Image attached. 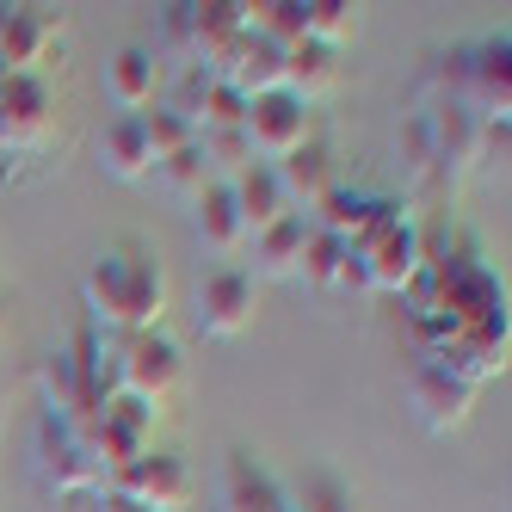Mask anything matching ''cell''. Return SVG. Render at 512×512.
<instances>
[{
	"label": "cell",
	"mask_w": 512,
	"mask_h": 512,
	"mask_svg": "<svg viewBox=\"0 0 512 512\" xmlns=\"http://www.w3.org/2000/svg\"><path fill=\"white\" fill-rule=\"evenodd\" d=\"M105 93H112L118 112H149V105H161L167 93V68H161V50H118L112 62H105Z\"/></svg>",
	"instance_id": "11"
},
{
	"label": "cell",
	"mask_w": 512,
	"mask_h": 512,
	"mask_svg": "<svg viewBox=\"0 0 512 512\" xmlns=\"http://www.w3.org/2000/svg\"><path fill=\"white\" fill-rule=\"evenodd\" d=\"M81 290H87L93 327H112V334H149L167 315V272L149 247H118L93 260Z\"/></svg>",
	"instance_id": "1"
},
{
	"label": "cell",
	"mask_w": 512,
	"mask_h": 512,
	"mask_svg": "<svg viewBox=\"0 0 512 512\" xmlns=\"http://www.w3.org/2000/svg\"><path fill=\"white\" fill-rule=\"evenodd\" d=\"M223 512H284V488L247 451H235L223 463Z\"/></svg>",
	"instance_id": "18"
},
{
	"label": "cell",
	"mask_w": 512,
	"mask_h": 512,
	"mask_svg": "<svg viewBox=\"0 0 512 512\" xmlns=\"http://www.w3.org/2000/svg\"><path fill=\"white\" fill-rule=\"evenodd\" d=\"M142 136H149L155 161H167V155H179V149H192V142H198V130L179 112H167V105H149V112H142Z\"/></svg>",
	"instance_id": "25"
},
{
	"label": "cell",
	"mask_w": 512,
	"mask_h": 512,
	"mask_svg": "<svg viewBox=\"0 0 512 512\" xmlns=\"http://www.w3.org/2000/svg\"><path fill=\"white\" fill-rule=\"evenodd\" d=\"M44 488H50V494H99V488H105L99 463H93L62 426H44Z\"/></svg>",
	"instance_id": "16"
},
{
	"label": "cell",
	"mask_w": 512,
	"mask_h": 512,
	"mask_svg": "<svg viewBox=\"0 0 512 512\" xmlns=\"http://www.w3.org/2000/svg\"><path fill=\"white\" fill-rule=\"evenodd\" d=\"M358 7L346 0H309V44H327V50H346V38H358Z\"/></svg>",
	"instance_id": "22"
},
{
	"label": "cell",
	"mask_w": 512,
	"mask_h": 512,
	"mask_svg": "<svg viewBox=\"0 0 512 512\" xmlns=\"http://www.w3.org/2000/svg\"><path fill=\"white\" fill-rule=\"evenodd\" d=\"M68 31L62 7H0V75H44L50 44Z\"/></svg>",
	"instance_id": "4"
},
{
	"label": "cell",
	"mask_w": 512,
	"mask_h": 512,
	"mask_svg": "<svg viewBox=\"0 0 512 512\" xmlns=\"http://www.w3.org/2000/svg\"><path fill=\"white\" fill-rule=\"evenodd\" d=\"M463 105L482 124H506L512 105V62H506V38H488L469 50V75H463Z\"/></svg>",
	"instance_id": "9"
},
{
	"label": "cell",
	"mask_w": 512,
	"mask_h": 512,
	"mask_svg": "<svg viewBox=\"0 0 512 512\" xmlns=\"http://www.w3.org/2000/svg\"><path fill=\"white\" fill-rule=\"evenodd\" d=\"M93 512H149V506L130 500L124 488H99V494H93Z\"/></svg>",
	"instance_id": "27"
},
{
	"label": "cell",
	"mask_w": 512,
	"mask_h": 512,
	"mask_svg": "<svg viewBox=\"0 0 512 512\" xmlns=\"http://www.w3.org/2000/svg\"><path fill=\"white\" fill-rule=\"evenodd\" d=\"M105 488H124L130 500H142L149 512H186L198 482H192V469L179 451H149V457H136L124 475H112Z\"/></svg>",
	"instance_id": "6"
},
{
	"label": "cell",
	"mask_w": 512,
	"mask_h": 512,
	"mask_svg": "<svg viewBox=\"0 0 512 512\" xmlns=\"http://www.w3.org/2000/svg\"><path fill=\"white\" fill-rule=\"evenodd\" d=\"M260 309V290H253L247 266H223L198 284V334L204 340H241Z\"/></svg>",
	"instance_id": "5"
},
{
	"label": "cell",
	"mask_w": 512,
	"mask_h": 512,
	"mask_svg": "<svg viewBox=\"0 0 512 512\" xmlns=\"http://www.w3.org/2000/svg\"><path fill=\"white\" fill-rule=\"evenodd\" d=\"M346 241L340 235H321V229H309V241H303V260H297V278L309 284V290H340V278H346Z\"/></svg>",
	"instance_id": "20"
},
{
	"label": "cell",
	"mask_w": 512,
	"mask_h": 512,
	"mask_svg": "<svg viewBox=\"0 0 512 512\" xmlns=\"http://www.w3.org/2000/svg\"><path fill=\"white\" fill-rule=\"evenodd\" d=\"M155 173H161V186H167L173 198H186V204H198L210 186H223V179L210 173V161H204L198 142H192V149H179V155H167V161H155Z\"/></svg>",
	"instance_id": "21"
},
{
	"label": "cell",
	"mask_w": 512,
	"mask_h": 512,
	"mask_svg": "<svg viewBox=\"0 0 512 512\" xmlns=\"http://www.w3.org/2000/svg\"><path fill=\"white\" fill-rule=\"evenodd\" d=\"M198 149H204L210 173L223 179V186H229L235 173H247V167H253V149H247V136H241V130H198Z\"/></svg>",
	"instance_id": "24"
},
{
	"label": "cell",
	"mask_w": 512,
	"mask_h": 512,
	"mask_svg": "<svg viewBox=\"0 0 512 512\" xmlns=\"http://www.w3.org/2000/svg\"><path fill=\"white\" fill-rule=\"evenodd\" d=\"M179 377H186V352H179L161 327L124 334V346H118V395H136V401H149V408H161V395H173Z\"/></svg>",
	"instance_id": "3"
},
{
	"label": "cell",
	"mask_w": 512,
	"mask_h": 512,
	"mask_svg": "<svg viewBox=\"0 0 512 512\" xmlns=\"http://www.w3.org/2000/svg\"><path fill=\"white\" fill-rule=\"evenodd\" d=\"M432 364L451 371L457 383H482V377H500L506 371V321H475V327H451L445 340L432 346Z\"/></svg>",
	"instance_id": "7"
},
{
	"label": "cell",
	"mask_w": 512,
	"mask_h": 512,
	"mask_svg": "<svg viewBox=\"0 0 512 512\" xmlns=\"http://www.w3.org/2000/svg\"><path fill=\"white\" fill-rule=\"evenodd\" d=\"M229 198H235V210H241V229H247V241L260 235V229H272L278 216H290V198H284L278 173H272L266 161H253L247 173H235V179H229Z\"/></svg>",
	"instance_id": "15"
},
{
	"label": "cell",
	"mask_w": 512,
	"mask_h": 512,
	"mask_svg": "<svg viewBox=\"0 0 512 512\" xmlns=\"http://www.w3.org/2000/svg\"><path fill=\"white\" fill-rule=\"evenodd\" d=\"M408 401H414V420L426 426V432H457L463 420H469V408H475V389L469 383H457L451 371H438V364L426 358L420 371H414V389H408Z\"/></svg>",
	"instance_id": "10"
},
{
	"label": "cell",
	"mask_w": 512,
	"mask_h": 512,
	"mask_svg": "<svg viewBox=\"0 0 512 512\" xmlns=\"http://www.w3.org/2000/svg\"><path fill=\"white\" fill-rule=\"evenodd\" d=\"M192 223H198V241L210 253H223V260H235V253L247 247V229H241V210L229 198V186H210L198 204H192Z\"/></svg>",
	"instance_id": "19"
},
{
	"label": "cell",
	"mask_w": 512,
	"mask_h": 512,
	"mask_svg": "<svg viewBox=\"0 0 512 512\" xmlns=\"http://www.w3.org/2000/svg\"><path fill=\"white\" fill-rule=\"evenodd\" d=\"M340 75H346V62H340V50H327V44H297V50H284V93H297L303 105L327 99V93L340 87Z\"/></svg>",
	"instance_id": "17"
},
{
	"label": "cell",
	"mask_w": 512,
	"mask_h": 512,
	"mask_svg": "<svg viewBox=\"0 0 512 512\" xmlns=\"http://www.w3.org/2000/svg\"><path fill=\"white\" fill-rule=\"evenodd\" d=\"M99 167L112 173V179H124V186H136V179L155 173V149H149V136H142V112H118L112 124H105Z\"/></svg>",
	"instance_id": "14"
},
{
	"label": "cell",
	"mask_w": 512,
	"mask_h": 512,
	"mask_svg": "<svg viewBox=\"0 0 512 512\" xmlns=\"http://www.w3.org/2000/svg\"><path fill=\"white\" fill-rule=\"evenodd\" d=\"M272 173H278V186H284L290 210H303V216L340 186V179H334V149H327V142H303V149H297V155H284Z\"/></svg>",
	"instance_id": "12"
},
{
	"label": "cell",
	"mask_w": 512,
	"mask_h": 512,
	"mask_svg": "<svg viewBox=\"0 0 512 512\" xmlns=\"http://www.w3.org/2000/svg\"><path fill=\"white\" fill-rule=\"evenodd\" d=\"M284 512H352V488L340 475H309V482L284 488Z\"/></svg>",
	"instance_id": "23"
},
{
	"label": "cell",
	"mask_w": 512,
	"mask_h": 512,
	"mask_svg": "<svg viewBox=\"0 0 512 512\" xmlns=\"http://www.w3.org/2000/svg\"><path fill=\"white\" fill-rule=\"evenodd\" d=\"M241 136H247L253 161L278 167L284 155H297L303 142H315V105H303L297 93H284V87H278V93H260V99H247Z\"/></svg>",
	"instance_id": "2"
},
{
	"label": "cell",
	"mask_w": 512,
	"mask_h": 512,
	"mask_svg": "<svg viewBox=\"0 0 512 512\" xmlns=\"http://www.w3.org/2000/svg\"><path fill=\"white\" fill-rule=\"evenodd\" d=\"M241 124H247V99L223 81H210V93L198 105V130H241Z\"/></svg>",
	"instance_id": "26"
},
{
	"label": "cell",
	"mask_w": 512,
	"mask_h": 512,
	"mask_svg": "<svg viewBox=\"0 0 512 512\" xmlns=\"http://www.w3.org/2000/svg\"><path fill=\"white\" fill-rule=\"evenodd\" d=\"M0 321H7V309H0Z\"/></svg>",
	"instance_id": "28"
},
{
	"label": "cell",
	"mask_w": 512,
	"mask_h": 512,
	"mask_svg": "<svg viewBox=\"0 0 512 512\" xmlns=\"http://www.w3.org/2000/svg\"><path fill=\"white\" fill-rule=\"evenodd\" d=\"M309 216L303 210H290V216H278V223L272 229H260V235H253L247 247H253V284H260V278H297V260H303V241H309Z\"/></svg>",
	"instance_id": "13"
},
{
	"label": "cell",
	"mask_w": 512,
	"mask_h": 512,
	"mask_svg": "<svg viewBox=\"0 0 512 512\" xmlns=\"http://www.w3.org/2000/svg\"><path fill=\"white\" fill-rule=\"evenodd\" d=\"M426 272V241H420V229L401 216V223L371 247V253H358V278H364V290H408L414 278Z\"/></svg>",
	"instance_id": "8"
}]
</instances>
